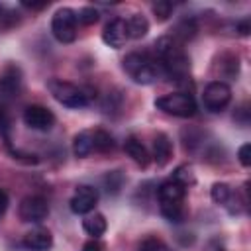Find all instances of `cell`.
Wrapping results in <instances>:
<instances>
[{"label": "cell", "instance_id": "4", "mask_svg": "<svg viewBox=\"0 0 251 251\" xmlns=\"http://www.w3.org/2000/svg\"><path fill=\"white\" fill-rule=\"evenodd\" d=\"M155 108L176 118H192L198 110L196 100L188 92H171L155 98Z\"/></svg>", "mask_w": 251, "mask_h": 251}, {"label": "cell", "instance_id": "27", "mask_svg": "<svg viewBox=\"0 0 251 251\" xmlns=\"http://www.w3.org/2000/svg\"><path fill=\"white\" fill-rule=\"evenodd\" d=\"M151 8H153L155 18H157V20H161V22H165V20L173 14V8H175V6H173L171 2H167V0H161V2H155Z\"/></svg>", "mask_w": 251, "mask_h": 251}, {"label": "cell", "instance_id": "30", "mask_svg": "<svg viewBox=\"0 0 251 251\" xmlns=\"http://www.w3.org/2000/svg\"><path fill=\"white\" fill-rule=\"evenodd\" d=\"M12 155H14V159L24 161V163H27V165H35V163H37V157L31 155V153H22V151H18V149H12Z\"/></svg>", "mask_w": 251, "mask_h": 251}, {"label": "cell", "instance_id": "9", "mask_svg": "<svg viewBox=\"0 0 251 251\" xmlns=\"http://www.w3.org/2000/svg\"><path fill=\"white\" fill-rule=\"evenodd\" d=\"M24 124L35 131H49L55 126V114L41 104H31L24 110Z\"/></svg>", "mask_w": 251, "mask_h": 251}, {"label": "cell", "instance_id": "3", "mask_svg": "<svg viewBox=\"0 0 251 251\" xmlns=\"http://www.w3.org/2000/svg\"><path fill=\"white\" fill-rule=\"evenodd\" d=\"M47 88H49L51 96H53L59 104L67 106V108H75V110H76V108L88 106V102H90L86 90L80 88V86H76V84H73V82H69V80L51 78V80L47 82Z\"/></svg>", "mask_w": 251, "mask_h": 251}, {"label": "cell", "instance_id": "10", "mask_svg": "<svg viewBox=\"0 0 251 251\" xmlns=\"http://www.w3.org/2000/svg\"><path fill=\"white\" fill-rule=\"evenodd\" d=\"M102 41L112 47V49H120L126 45L127 41V29H126V20L122 18H114L112 22L106 24L104 31H102Z\"/></svg>", "mask_w": 251, "mask_h": 251}, {"label": "cell", "instance_id": "19", "mask_svg": "<svg viewBox=\"0 0 251 251\" xmlns=\"http://www.w3.org/2000/svg\"><path fill=\"white\" fill-rule=\"evenodd\" d=\"M198 33V25H196V20L194 18H184L180 20L175 29H173V39H176L178 43H184V41H190L194 35Z\"/></svg>", "mask_w": 251, "mask_h": 251}, {"label": "cell", "instance_id": "17", "mask_svg": "<svg viewBox=\"0 0 251 251\" xmlns=\"http://www.w3.org/2000/svg\"><path fill=\"white\" fill-rule=\"evenodd\" d=\"M20 86H22V78H20L18 67H8L6 73L0 78V92H2V96H16L20 92Z\"/></svg>", "mask_w": 251, "mask_h": 251}, {"label": "cell", "instance_id": "16", "mask_svg": "<svg viewBox=\"0 0 251 251\" xmlns=\"http://www.w3.org/2000/svg\"><path fill=\"white\" fill-rule=\"evenodd\" d=\"M92 151H94V137H92V131H90V129L78 131V133L73 137V153H75V157L84 159V157H88Z\"/></svg>", "mask_w": 251, "mask_h": 251}, {"label": "cell", "instance_id": "35", "mask_svg": "<svg viewBox=\"0 0 251 251\" xmlns=\"http://www.w3.org/2000/svg\"><path fill=\"white\" fill-rule=\"evenodd\" d=\"M0 10H2V8H0Z\"/></svg>", "mask_w": 251, "mask_h": 251}, {"label": "cell", "instance_id": "22", "mask_svg": "<svg viewBox=\"0 0 251 251\" xmlns=\"http://www.w3.org/2000/svg\"><path fill=\"white\" fill-rule=\"evenodd\" d=\"M159 208H161V214H163L169 222H173V224H178V222L184 220V206H182V202L159 204Z\"/></svg>", "mask_w": 251, "mask_h": 251}, {"label": "cell", "instance_id": "5", "mask_svg": "<svg viewBox=\"0 0 251 251\" xmlns=\"http://www.w3.org/2000/svg\"><path fill=\"white\" fill-rule=\"evenodd\" d=\"M76 12L59 8L51 18V33L59 43H73L76 39Z\"/></svg>", "mask_w": 251, "mask_h": 251}, {"label": "cell", "instance_id": "31", "mask_svg": "<svg viewBox=\"0 0 251 251\" xmlns=\"http://www.w3.org/2000/svg\"><path fill=\"white\" fill-rule=\"evenodd\" d=\"M82 251H104V247H102V243L98 239H90V241H86L82 245Z\"/></svg>", "mask_w": 251, "mask_h": 251}, {"label": "cell", "instance_id": "14", "mask_svg": "<svg viewBox=\"0 0 251 251\" xmlns=\"http://www.w3.org/2000/svg\"><path fill=\"white\" fill-rule=\"evenodd\" d=\"M124 151L131 157V161H135L139 167H147L149 165V151L145 149V145L137 139V137H127L126 141H124Z\"/></svg>", "mask_w": 251, "mask_h": 251}, {"label": "cell", "instance_id": "21", "mask_svg": "<svg viewBox=\"0 0 251 251\" xmlns=\"http://www.w3.org/2000/svg\"><path fill=\"white\" fill-rule=\"evenodd\" d=\"M92 137H94V151L98 153H108L114 149V137L104 131V129H94L92 131Z\"/></svg>", "mask_w": 251, "mask_h": 251}, {"label": "cell", "instance_id": "2", "mask_svg": "<svg viewBox=\"0 0 251 251\" xmlns=\"http://www.w3.org/2000/svg\"><path fill=\"white\" fill-rule=\"evenodd\" d=\"M122 69L137 84H153L163 75L161 65L157 63V59H153L147 53H139V51H133V53L126 55L124 61H122Z\"/></svg>", "mask_w": 251, "mask_h": 251}, {"label": "cell", "instance_id": "13", "mask_svg": "<svg viewBox=\"0 0 251 251\" xmlns=\"http://www.w3.org/2000/svg\"><path fill=\"white\" fill-rule=\"evenodd\" d=\"M173 157V141L167 133H157L153 139V159L159 167H165Z\"/></svg>", "mask_w": 251, "mask_h": 251}, {"label": "cell", "instance_id": "1", "mask_svg": "<svg viewBox=\"0 0 251 251\" xmlns=\"http://www.w3.org/2000/svg\"><path fill=\"white\" fill-rule=\"evenodd\" d=\"M155 55L157 63L161 65L163 75H167L171 80L180 82L182 78H188L190 75V59L182 49V43L173 39L171 35H163L155 41Z\"/></svg>", "mask_w": 251, "mask_h": 251}, {"label": "cell", "instance_id": "23", "mask_svg": "<svg viewBox=\"0 0 251 251\" xmlns=\"http://www.w3.org/2000/svg\"><path fill=\"white\" fill-rule=\"evenodd\" d=\"M102 182H104V188L108 194H118L120 188L124 186V175L120 171H108L102 176Z\"/></svg>", "mask_w": 251, "mask_h": 251}, {"label": "cell", "instance_id": "11", "mask_svg": "<svg viewBox=\"0 0 251 251\" xmlns=\"http://www.w3.org/2000/svg\"><path fill=\"white\" fill-rule=\"evenodd\" d=\"M22 245L27 251H49L53 247V235L45 227H35L24 235Z\"/></svg>", "mask_w": 251, "mask_h": 251}, {"label": "cell", "instance_id": "25", "mask_svg": "<svg viewBox=\"0 0 251 251\" xmlns=\"http://www.w3.org/2000/svg\"><path fill=\"white\" fill-rule=\"evenodd\" d=\"M173 180H176V182L182 184L184 188H188L190 184H194V182H196V176H194L192 167H188V165H180V167H176L175 173H173Z\"/></svg>", "mask_w": 251, "mask_h": 251}, {"label": "cell", "instance_id": "15", "mask_svg": "<svg viewBox=\"0 0 251 251\" xmlns=\"http://www.w3.org/2000/svg\"><path fill=\"white\" fill-rule=\"evenodd\" d=\"M82 229H84L88 235H92V239H96V237H100V235L106 233L108 222H106L104 214H100V212H90V214H86L84 220H82Z\"/></svg>", "mask_w": 251, "mask_h": 251}, {"label": "cell", "instance_id": "6", "mask_svg": "<svg viewBox=\"0 0 251 251\" xmlns=\"http://www.w3.org/2000/svg\"><path fill=\"white\" fill-rule=\"evenodd\" d=\"M229 100H231V88L224 80H212L210 84H206V88L202 92V104L212 114L226 110Z\"/></svg>", "mask_w": 251, "mask_h": 251}, {"label": "cell", "instance_id": "8", "mask_svg": "<svg viewBox=\"0 0 251 251\" xmlns=\"http://www.w3.org/2000/svg\"><path fill=\"white\" fill-rule=\"evenodd\" d=\"M98 202V190L90 184H78L76 190L71 196V212L76 216H86L90 212H94V206Z\"/></svg>", "mask_w": 251, "mask_h": 251}, {"label": "cell", "instance_id": "28", "mask_svg": "<svg viewBox=\"0 0 251 251\" xmlns=\"http://www.w3.org/2000/svg\"><path fill=\"white\" fill-rule=\"evenodd\" d=\"M237 159L243 167H249L251 165V145L249 143H243L239 149H237Z\"/></svg>", "mask_w": 251, "mask_h": 251}, {"label": "cell", "instance_id": "29", "mask_svg": "<svg viewBox=\"0 0 251 251\" xmlns=\"http://www.w3.org/2000/svg\"><path fill=\"white\" fill-rule=\"evenodd\" d=\"M8 133H10V118L4 110H0V137L8 141Z\"/></svg>", "mask_w": 251, "mask_h": 251}, {"label": "cell", "instance_id": "20", "mask_svg": "<svg viewBox=\"0 0 251 251\" xmlns=\"http://www.w3.org/2000/svg\"><path fill=\"white\" fill-rule=\"evenodd\" d=\"M220 73L224 76H229V78L237 76V73H239V57L231 55V53H224L220 57Z\"/></svg>", "mask_w": 251, "mask_h": 251}, {"label": "cell", "instance_id": "32", "mask_svg": "<svg viewBox=\"0 0 251 251\" xmlns=\"http://www.w3.org/2000/svg\"><path fill=\"white\" fill-rule=\"evenodd\" d=\"M235 29H237V33H239V35H249V31H251L249 20H241V22L235 25Z\"/></svg>", "mask_w": 251, "mask_h": 251}, {"label": "cell", "instance_id": "34", "mask_svg": "<svg viewBox=\"0 0 251 251\" xmlns=\"http://www.w3.org/2000/svg\"><path fill=\"white\" fill-rule=\"evenodd\" d=\"M220 251H222V249H220Z\"/></svg>", "mask_w": 251, "mask_h": 251}, {"label": "cell", "instance_id": "7", "mask_svg": "<svg viewBox=\"0 0 251 251\" xmlns=\"http://www.w3.org/2000/svg\"><path fill=\"white\" fill-rule=\"evenodd\" d=\"M18 216L25 224H41L49 216V204L43 196H25L20 202Z\"/></svg>", "mask_w": 251, "mask_h": 251}, {"label": "cell", "instance_id": "26", "mask_svg": "<svg viewBox=\"0 0 251 251\" xmlns=\"http://www.w3.org/2000/svg\"><path fill=\"white\" fill-rule=\"evenodd\" d=\"M98 18H100L98 10H94L92 6H84V8H80L76 12V22L82 24V25H92V24L98 22Z\"/></svg>", "mask_w": 251, "mask_h": 251}, {"label": "cell", "instance_id": "18", "mask_svg": "<svg viewBox=\"0 0 251 251\" xmlns=\"http://www.w3.org/2000/svg\"><path fill=\"white\" fill-rule=\"evenodd\" d=\"M126 29H127V39H141L149 31V22L141 14H133L126 20Z\"/></svg>", "mask_w": 251, "mask_h": 251}, {"label": "cell", "instance_id": "33", "mask_svg": "<svg viewBox=\"0 0 251 251\" xmlns=\"http://www.w3.org/2000/svg\"><path fill=\"white\" fill-rule=\"evenodd\" d=\"M6 208H8V194L0 188V218L6 214Z\"/></svg>", "mask_w": 251, "mask_h": 251}, {"label": "cell", "instance_id": "24", "mask_svg": "<svg viewBox=\"0 0 251 251\" xmlns=\"http://www.w3.org/2000/svg\"><path fill=\"white\" fill-rule=\"evenodd\" d=\"M231 192H233L231 186L226 184V182H214L212 188H210V196H212V200H214L216 204H222V206L227 204V200L231 198Z\"/></svg>", "mask_w": 251, "mask_h": 251}, {"label": "cell", "instance_id": "12", "mask_svg": "<svg viewBox=\"0 0 251 251\" xmlns=\"http://www.w3.org/2000/svg\"><path fill=\"white\" fill-rule=\"evenodd\" d=\"M157 196H159V204H173V202H182L186 196V188L182 184H178L176 180L169 178L165 182L159 184L157 188Z\"/></svg>", "mask_w": 251, "mask_h": 251}]
</instances>
